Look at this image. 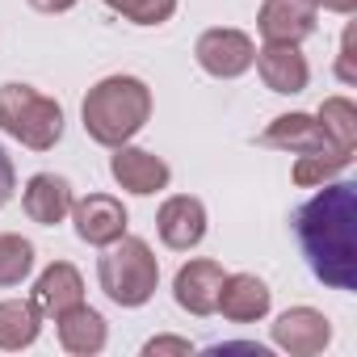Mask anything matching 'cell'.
I'll return each instance as SVG.
<instances>
[{
    "instance_id": "1",
    "label": "cell",
    "mask_w": 357,
    "mask_h": 357,
    "mask_svg": "<svg viewBox=\"0 0 357 357\" xmlns=\"http://www.w3.org/2000/svg\"><path fill=\"white\" fill-rule=\"evenodd\" d=\"M294 236L311 273L332 290H357V185L324 181V194L294 211Z\"/></svg>"
},
{
    "instance_id": "2",
    "label": "cell",
    "mask_w": 357,
    "mask_h": 357,
    "mask_svg": "<svg viewBox=\"0 0 357 357\" xmlns=\"http://www.w3.org/2000/svg\"><path fill=\"white\" fill-rule=\"evenodd\" d=\"M151 118V89L139 76H105L101 84L89 89L80 105L84 135L101 147H122L130 143Z\"/></svg>"
},
{
    "instance_id": "3",
    "label": "cell",
    "mask_w": 357,
    "mask_h": 357,
    "mask_svg": "<svg viewBox=\"0 0 357 357\" xmlns=\"http://www.w3.org/2000/svg\"><path fill=\"white\" fill-rule=\"evenodd\" d=\"M97 282L109 303L118 307H143L160 286V261L139 236H118L105 244V257L97 261Z\"/></svg>"
},
{
    "instance_id": "4",
    "label": "cell",
    "mask_w": 357,
    "mask_h": 357,
    "mask_svg": "<svg viewBox=\"0 0 357 357\" xmlns=\"http://www.w3.org/2000/svg\"><path fill=\"white\" fill-rule=\"evenodd\" d=\"M0 130L30 151H51L63 139V105L30 84H0Z\"/></svg>"
},
{
    "instance_id": "5",
    "label": "cell",
    "mask_w": 357,
    "mask_h": 357,
    "mask_svg": "<svg viewBox=\"0 0 357 357\" xmlns=\"http://www.w3.org/2000/svg\"><path fill=\"white\" fill-rule=\"evenodd\" d=\"M194 55H198V68H202L206 76H215V80H236V76H244V72L252 68L257 47H252V38H248L244 30L215 26V30H206V34L198 38Z\"/></svg>"
},
{
    "instance_id": "6",
    "label": "cell",
    "mask_w": 357,
    "mask_h": 357,
    "mask_svg": "<svg viewBox=\"0 0 357 357\" xmlns=\"http://www.w3.org/2000/svg\"><path fill=\"white\" fill-rule=\"evenodd\" d=\"M332 340V324L315 307H290L273 319V344L286 349L290 357H315Z\"/></svg>"
},
{
    "instance_id": "7",
    "label": "cell",
    "mask_w": 357,
    "mask_h": 357,
    "mask_svg": "<svg viewBox=\"0 0 357 357\" xmlns=\"http://www.w3.org/2000/svg\"><path fill=\"white\" fill-rule=\"evenodd\" d=\"M72 223H76V236L93 248H105L114 244L118 236H126V206L109 194H89L80 202H72Z\"/></svg>"
},
{
    "instance_id": "8",
    "label": "cell",
    "mask_w": 357,
    "mask_h": 357,
    "mask_svg": "<svg viewBox=\"0 0 357 357\" xmlns=\"http://www.w3.org/2000/svg\"><path fill=\"white\" fill-rule=\"evenodd\" d=\"M223 265L219 261H190L176 269V282H172V298L181 311L190 315H215L219 307V290H223Z\"/></svg>"
},
{
    "instance_id": "9",
    "label": "cell",
    "mask_w": 357,
    "mask_h": 357,
    "mask_svg": "<svg viewBox=\"0 0 357 357\" xmlns=\"http://www.w3.org/2000/svg\"><path fill=\"white\" fill-rule=\"evenodd\" d=\"M155 231H160V240H164L172 252H190V248H198L202 236H206V206H202L198 198H190V194H176V198H168V202L160 206Z\"/></svg>"
},
{
    "instance_id": "10",
    "label": "cell",
    "mask_w": 357,
    "mask_h": 357,
    "mask_svg": "<svg viewBox=\"0 0 357 357\" xmlns=\"http://www.w3.org/2000/svg\"><path fill=\"white\" fill-rule=\"evenodd\" d=\"M109 176L126 190V194H139V198H147V194H160L164 185H168V164L160 160V155H151V151H143V147H114V155H109Z\"/></svg>"
},
{
    "instance_id": "11",
    "label": "cell",
    "mask_w": 357,
    "mask_h": 357,
    "mask_svg": "<svg viewBox=\"0 0 357 357\" xmlns=\"http://www.w3.org/2000/svg\"><path fill=\"white\" fill-rule=\"evenodd\" d=\"M257 72H261V80H265V89L269 93H282V97H294V93H303L307 89V80H311V68H307V59H303V51H298V43H265L261 51H257Z\"/></svg>"
},
{
    "instance_id": "12",
    "label": "cell",
    "mask_w": 357,
    "mask_h": 357,
    "mask_svg": "<svg viewBox=\"0 0 357 357\" xmlns=\"http://www.w3.org/2000/svg\"><path fill=\"white\" fill-rule=\"evenodd\" d=\"M319 9L311 0H265V9L257 17V30L265 43H303L315 34Z\"/></svg>"
},
{
    "instance_id": "13",
    "label": "cell",
    "mask_w": 357,
    "mask_h": 357,
    "mask_svg": "<svg viewBox=\"0 0 357 357\" xmlns=\"http://www.w3.org/2000/svg\"><path fill=\"white\" fill-rule=\"evenodd\" d=\"M30 303H34L38 315H47V319H59L63 311L80 307V303H84V278H80V269L68 265V261L47 265V269L38 273V282H34V298H30Z\"/></svg>"
},
{
    "instance_id": "14",
    "label": "cell",
    "mask_w": 357,
    "mask_h": 357,
    "mask_svg": "<svg viewBox=\"0 0 357 357\" xmlns=\"http://www.w3.org/2000/svg\"><path fill=\"white\" fill-rule=\"evenodd\" d=\"M269 303H273V294L257 273H227L215 311H223V319H231V324H257L269 315Z\"/></svg>"
},
{
    "instance_id": "15",
    "label": "cell",
    "mask_w": 357,
    "mask_h": 357,
    "mask_svg": "<svg viewBox=\"0 0 357 357\" xmlns=\"http://www.w3.org/2000/svg\"><path fill=\"white\" fill-rule=\"evenodd\" d=\"M72 185L63 181V176L55 172H34L30 181H26V194H22V206L30 215V223L38 227H55L72 215Z\"/></svg>"
},
{
    "instance_id": "16",
    "label": "cell",
    "mask_w": 357,
    "mask_h": 357,
    "mask_svg": "<svg viewBox=\"0 0 357 357\" xmlns=\"http://www.w3.org/2000/svg\"><path fill=\"white\" fill-rule=\"evenodd\" d=\"M257 143H261V147L290 151V155H307V151H328V147H332L328 135H324V126L315 122V114H282V118H273V122L261 130ZM336 151H340V147H336Z\"/></svg>"
},
{
    "instance_id": "17",
    "label": "cell",
    "mask_w": 357,
    "mask_h": 357,
    "mask_svg": "<svg viewBox=\"0 0 357 357\" xmlns=\"http://www.w3.org/2000/svg\"><path fill=\"white\" fill-rule=\"evenodd\" d=\"M55 324H59V344H63L68 353H76V357H93V353H101L105 340H109L105 315L93 311V307H84V303L72 307V311H63Z\"/></svg>"
},
{
    "instance_id": "18",
    "label": "cell",
    "mask_w": 357,
    "mask_h": 357,
    "mask_svg": "<svg viewBox=\"0 0 357 357\" xmlns=\"http://www.w3.org/2000/svg\"><path fill=\"white\" fill-rule=\"evenodd\" d=\"M43 332V315L34 303H22V298H5L0 303V349H30Z\"/></svg>"
},
{
    "instance_id": "19",
    "label": "cell",
    "mask_w": 357,
    "mask_h": 357,
    "mask_svg": "<svg viewBox=\"0 0 357 357\" xmlns=\"http://www.w3.org/2000/svg\"><path fill=\"white\" fill-rule=\"evenodd\" d=\"M315 122L324 126L328 143L340 147V151H353L357 147V105L349 97H328L315 114Z\"/></svg>"
},
{
    "instance_id": "20",
    "label": "cell",
    "mask_w": 357,
    "mask_h": 357,
    "mask_svg": "<svg viewBox=\"0 0 357 357\" xmlns=\"http://www.w3.org/2000/svg\"><path fill=\"white\" fill-rule=\"evenodd\" d=\"M353 164V151H336V147H328V151H307V155H298L294 160V185H303V190H311V185H324V181H332V176H340L344 168Z\"/></svg>"
},
{
    "instance_id": "21",
    "label": "cell",
    "mask_w": 357,
    "mask_h": 357,
    "mask_svg": "<svg viewBox=\"0 0 357 357\" xmlns=\"http://www.w3.org/2000/svg\"><path fill=\"white\" fill-rule=\"evenodd\" d=\"M34 269V244L22 236H0V290L22 286Z\"/></svg>"
},
{
    "instance_id": "22",
    "label": "cell",
    "mask_w": 357,
    "mask_h": 357,
    "mask_svg": "<svg viewBox=\"0 0 357 357\" xmlns=\"http://www.w3.org/2000/svg\"><path fill=\"white\" fill-rule=\"evenodd\" d=\"M105 5L135 26H164L176 13V0H105Z\"/></svg>"
},
{
    "instance_id": "23",
    "label": "cell",
    "mask_w": 357,
    "mask_h": 357,
    "mask_svg": "<svg viewBox=\"0 0 357 357\" xmlns=\"http://www.w3.org/2000/svg\"><path fill=\"white\" fill-rule=\"evenodd\" d=\"M353 43H357V26H349L344 38H340V55H336V76H340V84H357V55H353Z\"/></svg>"
},
{
    "instance_id": "24",
    "label": "cell",
    "mask_w": 357,
    "mask_h": 357,
    "mask_svg": "<svg viewBox=\"0 0 357 357\" xmlns=\"http://www.w3.org/2000/svg\"><path fill=\"white\" fill-rule=\"evenodd\" d=\"M143 353H147V357H160V353L190 357V353H194V344H190V340H181V336H155V340H147V344H143Z\"/></svg>"
},
{
    "instance_id": "25",
    "label": "cell",
    "mask_w": 357,
    "mask_h": 357,
    "mask_svg": "<svg viewBox=\"0 0 357 357\" xmlns=\"http://www.w3.org/2000/svg\"><path fill=\"white\" fill-rule=\"evenodd\" d=\"M13 190H17V172H13V160H9L5 143H0V206L13 198Z\"/></svg>"
},
{
    "instance_id": "26",
    "label": "cell",
    "mask_w": 357,
    "mask_h": 357,
    "mask_svg": "<svg viewBox=\"0 0 357 357\" xmlns=\"http://www.w3.org/2000/svg\"><path fill=\"white\" fill-rule=\"evenodd\" d=\"M315 9H324V13H357V0H311Z\"/></svg>"
},
{
    "instance_id": "27",
    "label": "cell",
    "mask_w": 357,
    "mask_h": 357,
    "mask_svg": "<svg viewBox=\"0 0 357 357\" xmlns=\"http://www.w3.org/2000/svg\"><path fill=\"white\" fill-rule=\"evenodd\" d=\"M76 5V0H30V9H38V13H68Z\"/></svg>"
}]
</instances>
